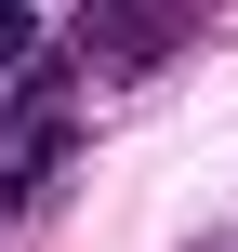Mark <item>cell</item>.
<instances>
[{"label": "cell", "instance_id": "1", "mask_svg": "<svg viewBox=\"0 0 238 252\" xmlns=\"http://www.w3.org/2000/svg\"><path fill=\"white\" fill-rule=\"evenodd\" d=\"M199 13H212V0H93V27H79V80H146L172 40H199Z\"/></svg>", "mask_w": 238, "mask_h": 252}, {"label": "cell", "instance_id": "2", "mask_svg": "<svg viewBox=\"0 0 238 252\" xmlns=\"http://www.w3.org/2000/svg\"><path fill=\"white\" fill-rule=\"evenodd\" d=\"M40 27H53L40 0H0V80H26V66H40Z\"/></svg>", "mask_w": 238, "mask_h": 252}, {"label": "cell", "instance_id": "3", "mask_svg": "<svg viewBox=\"0 0 238 252\" xmlns=\"http://www.w3.org/2000/svg\"><path fill=\"white\" fill-rule=\"evenodd\" d=\"M40 13H66V0H40Z\"/></svg>", "mask_w": 238, "mask_h": 252}]
</instances>
